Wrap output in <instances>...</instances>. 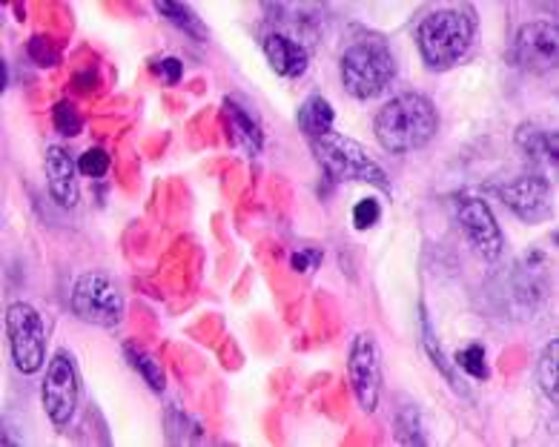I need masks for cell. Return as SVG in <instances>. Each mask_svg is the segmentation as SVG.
<instances>
[{"instance_id": "obj_1", "label": "cell", "mask_w": 559, "mask_h": 447, "mask_svg": "<svg viewBox=\"0 0 559 447\" xmlns=\"http://www.w3.org/2000/svg\"><path fill=\"white\" fill-rule=\"evenodd\" d=\"M476 40V12L471 7L433 9L416 24V47L430 72H448L471 52Z\"/></svg>"}, {"instance_id": "obj_2", "label": "cell", "mask_w": 559, "mask_h": 447, "mask_svg": "<svg viewBox=\"0 0 559 447\" xmlns=\"http://www.w3.org/2000/svg\"><path fill=\"white\" fill-rule=\"evenodd\" d=\"M439 130V112L428 95L405 93L388 100L373 121L376 141L388 153L405 155L428 147Z\"/></svg>"}, {"instance_id": "obj_3", "label": "cell", "mask_w": 559, "mask_h": 447, "mask_svg": "<svg viewBox=\"0 0 559 447\" xmlns=\"http://www.w3.org/2000/svg\"><path fill=\"white\" fill-rule=\"evenodd\" d=\"M338 72L347 95L368 100L391 86L396 77V58L382 38H359L342 52Z\"/></svg>"}, {"instance_id": "obj_4", "label": "cell", "mask_w": 559, "mask_h": 447, "mask_svg": "<svg viewBox=\"0 0 559 447\" xmlns=\"http://www.w3.org/2000/svg\"><path fill=\"white\" fill-rule=\"evenodd\" d=\"M316 161L322 164V170L336 181H365L373 184L376 190H382L384 195L393 193L391 178L382 170V164L376 161L368 149L361 147L359 141L338 135V132H328L322 138L310 141Z\"/></svg>"}, {"instance_id": "obj_5", "label": "cell", "mask_w": 559, "mask_h": 447, "mask_svg": "<svg viewBox=\"0 0 559 447\" xmlns=\"http://www.w3.org/2000/svg\"><path fill=\"white\" fill-rule=\"evenodd\" d=\"M70 310L81 322L93 324V327H118L127 310L123 290L116 278L107 273H84L78 276L70 287Z\"/></svg>"}, {"instance_id": "obj_6", "label": "cell", "mask_w": 559, "mask_h": 447, "mask_svg": "<svg viewBox=\"0 0 559 447\" xmlns=\"http://www.w3.org/2000/svg\"><path fill=\"white\" fill-rule=\"evenodd\" d=\"M7 333L12 345V362L32 376L47 364V327L38 310L26 301H12L7 307Z\"/></svg>"}, {"instance_id": "obj_7", "label": "cell", "mask_w": 559, "mask_h": 447, "mask_svg": "<svg viewBox=\"0 0 559 447\" xmlns=\"http://www.w3.org/2000/svg\"><path fill=\"white\" fill-rule=\"evenodd\" d=\"M40 399H44L49 422L58 424V427H67L75 419L78 399H81V373H78L75 355L70 350H58L52 362L47 364Z\"/></svg>"}, {"instance_id": "obj_8", "label": "cell", "mask_w": 559, "mask_h": 447, "mask_svg": "<svg viewBox=\"0 0 559 447\" xmlns=\"http://www.w3.org/2000/svg\"><path fill=\"white\" fill-rule=\"evenodd\" d=\"M453 216H456V224H460L471 250L483 262H497L506 250V239H502L493 209L476 195H453Z\"/></svg>"}, {"instance_id": "obj_9", "label": "cell", "mask_w": 559, "mask_h": 447, "mask_svg": "<svg viewBox=\"0 0 559 447\" xmlns=\"http://www.w3.org/2000/svg\"><path fill=\"white\" fill-rule=\"evenodd\" d=\"M347 373H350V385L356 401L365 413H373L382 399L384 371H382V348L370 333H359L350 341V353H347Z\"/></svg>"}, {"instance_id": "obj_10", "label": "cell", "mask_w": 559, "mask_h": 447, "mask_svg": "<svg viewBox=\"0 0 559 447\" xmlns=\"http://www.w3.org/2000/svg\"><path fill=\"white\" fill-rule=\"evenodd\" d=\"M508 61L528 75H545L559 63V29L548 21H534L516 29Z\"/></svg>"}, {"instance_id": "obj_11", "label": "cell", "mask_w": 559, "mask_h": 447, "mask_svg": "<svg viewBox=\"0 0 559 447\" xmlns=\"http://www.w3.org/2000/svg\"><path fill=\"white\" fill-rule=\"evenodd\" d=\"M493 193L499 201L511 209L513 216L525 224H539L551 218L554 209V186L543 172H528V176L511 178L506 184H499Z\"/></svg>"}, {"instance_id": "obj_12", "label": "cell", "mask_w": 559, "mask_h": 447, "mask_svg": "<svg viewBox=\"0 0 559 447\" xmlns=\"http://www.w3.org/2000/svg\"><path fill=\"white\" fill-rule=\"evenodd\" d=\"M47 186L49 195L58 207L72 209L81 198V186H78V164L63 147H49L47 149Z\"/></svg>"}, {"instance_id": "obj_13", "label": "cell", "mask_w": 559, "mask_h": 447, "mask_svg": "<svg viewBox=\"0 0 559 447\" xmlns=\"http://www.w3.org/2000/svg\"><path fill=\"white\" fill-rule=\"evenodd\" d=\"M261 49H264V58H267L270 70L282 77H301L310 70V49L301 44V40L290 38V35H282V32H273L267 38L261 40Z\"/></svg>"}, {"instance_id": "obj_14", "label": "cell", "mask_w": 559, "mask_h": 447, "mask_svg": "<svg viewBox=\"0 0 559 447\" xmlns=\"http://www.w3.org/2000/svg\"><path fill=\"white\" fill-rule=\"evenodd\" d=\"M516 147L525 153L534 167H543V170H554L559 164V141L557 132L548 130V126L539 124H522L516 130Z\"/></svg>"}, {"instance_id": "obj_15", "label": "cell", "mask_w": 559, "mask_h": 447, "mask_svg": "<svg viewBox=\"0 0 559 447\" xmlns=\"http://www.w3.org/2000/svg\"><path fill=\"white\" fill-rule=\"evenodd\" d=\"M224 112H227V121L233 126V135L238 138V144L247 149V153L259 155L264 149V132H261V124L250 116V109L241 107V100L227 95L224 98Z\"/></svg>"}, {"instance_id": "obj_16", "label": "cell", "mask_w": 559, "mask_h": 447, "mask_svg": "<svg viewBox=\"0 0 559 447\" xmlns=\"http://www.w3.org/2000/svg\"><path fill=\"white\" fill-rule=\"evenodd\" d=\"M336 124V109L322 95H310L299 109V130L305 132L307 138H322L328 132H333Z\"/></svg>"}, {"instance_id": "obj_17", "label": "cell", "mask_w": 559, "mask_h": 447, "mask_svg": "<svg viewBox=\"0 0 559 447\" xmlns=\"http://www.w3.org/2000/svg\"><path fill=\"white\" fill-rule=\"evenodd\" d=\"M419 324H421V345H425L428 355L433 359V364H437V371L448 376V382H451V387L456 390V394L467 396V399H471V394H467L465 387H462L460 376H456V371H453V364L448 362L444 350L439 348V341H437V336H433V327H430V318H428V313H425V307H419Z\"/></svg>"}, {"instance_id": "obj_18", "label": "cell", "mask_w": 559, "mask_h": 447, "mask_svg": "<svg viewBox=\"0 0 559 447\" xmlns=\"http://www.w3.org/2000/svg\"><path fill=\"white\" fill-rule=\"evenodd\" d=\"M557 362H559V341H548L536 362V382L543 387L545 399L559 408V376H557Z\"/></svg>"}, {"instance_id": "obj_19", "label": "cell", "mask_w": 559, "mask_h": 447, "mask_svg": "<svg viewBox=\"0 0 559 447\" xmlns=\"http://www.w3.org/2000/svg\"><path fill=\"white\" fill-rule=\"evenodd\" d=\"M155 9L167 17L169 24L185 32V35H190L195 40H207V26L201 24V17L192 9H187L185 3H164L162 0V3H155Z\"/></svg>"}, {"instance_id": "obj_20", "label": "cell", "mask_w": 559, "mask_h": 447, "mask_svg": "<svg viewBox=\"0 0 559 447\" xmlns=\"http://www.w3.org/2000/svg\"><path fill=\"white\" fill-rule=\"evenodd\" d=\"M393 427H396V442L402 445H428V436L421 433V416L416 404H405L393 413Z\"/></svg>"}, {"instance_id": "obj_21", "label": "cell", "mask_w": 559, "mask_h": 447, "mask_svg": "<svg viewBox=\"0 0 559 447\" xmlns=\"http://www.w3.org/2000/svg\"><path fill=\"white\" fill-rule=\"evenodd\" d=\"M123 355L132 364V371H139V376H144V382L153 387L155 394L167 390V376H164L162 364L153 362V355H146L144 350H135L132 345H123Z\"/></svg>"}, {"instance_id": "obj_22", "label": "cell", "mask_w": 559, "mask_h": 447, "mask_svg": "<svg viewBox=\"0 0 559 447\" xmlns=\"http://www.w3.org/2000/svg\"><path fill=\"white\" fill-rule=\"evenodd\" d=\"M453 362H456V371L467 373V376L476 378V382L490 378L488 353H485L483 345H467V348H462L460 353L453 355Z\"/></svg>"}, {"instance_id": "obj_23", "label": "cell", "mask_w": 559, "mask_h": 447, "mask_svg": "<svg viewBox=\"0 0 559 447\" xmlns=\"http://www.w3.org/2000/svg\"><path fill=\"white\" fill-rule=\"evenodd\" d=\"M52 124L55 130L61 132L63 138H75V135H81V130H84V118H81V112H78V107L72 100H61V104H55L52 109Z\"/></svg>"}, {"instance_id": "obj_24", "label": "cell", "mask_w": 559, "mask_h": 447, "mask_svg": "<svg viewBox=\"0 0 559 447\" xmlns=\"http://www.w3.org/2000/svg\"><path fill=\"white\" fill-rule=\"evenodd\" d=\"M78 170H81V176H86V178H104V176H107V170H109L107 149H100V147L86 149V153L78 158Z\"/></svg>"}, {"instance_id": "obj_25", "label": "cell", "mask_w": 559, "mask_h": 447, "mask_svg": "<svg viewBox=\"0 0 559 447\" xmlns=\"http://www.w3.org/2000/svg\"><path fill=\"white\" fill-rule=\"evenodd\" d=\"M382 218V207H379V201L376 198H361L356 207H353V224H356V230H370L373 224H379Z\"/></svg>"}, {"instance_id": "obj_26", "label": "cell", "mask_w": 559, "mask_h": 447, "mask_svg": "<svg viewBox=\"0 0 559 447\" xmlns=\"http://www.w3.org/2000/svg\"><path fill=\"white\" fill-rule=\"evenodd\" d=\"M153 70L158 72V75H162L169 86H173V84H178V81H181L185 63L178 61V58H173V55H167V58H155Z\"/></svg>"}, {"instance_id": "obj_27", "label": "cell", "mask_w": 559, "mask_h": 447, "mask_svg": "<svg viewBox=\"0 0 559 447\" xmlns=\"http://www.w3.org/2000/svg\"><path fill=\"white\" fill-rule=\"evenodd\" d=\"M319 262H322V253H319V250H301V253L293 255V270L313 273L316 267H319Z\"/></svg>"}]
</instances>
